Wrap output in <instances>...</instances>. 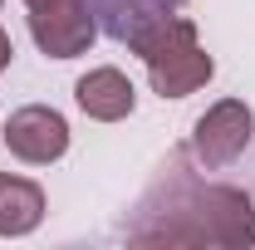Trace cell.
I'll use <instances>...</instances> for the list:
<instances>
[{"mask_svg": "<svg viewBox=\"0 0 255 250\" xmlns=\"http://www.w3.org/2000/svg\"><path fill=\"white\" fill-rule=\"evenodd\" d=\"M132 246H255V201L241 187L201 182L187 152L167 157L157 182L137 196L132 216L123 221Z\"/></svg>", "mask_w": 255, "mask_h": 250, "instance_id": "6da1fadb", "label": "cell"}, {"mask_svg": "<svg viewBox=\"0 0 255 250\" xmlns=\"http://www.w3.org/2000/svg\"><path fill=\"white\" fill-rule=\"evenodd\" d=\"M132 54L147 64V79H152V94L157 98H187L201 84H211L216 59L196 44V25L187 15H172L132 44Z\"/></svg>", "mask_w": 255, "mask_h": 250, "instance_id": "7a4b0ae2", "label": "cell"}, {"mask_svg": "<svg viewBox=\"0 0 255 250\" xmlns=\"http://www.w3.org/2000/svg\"><path fill=\"white\" fill-rule=\"evenodd\" d=\"M255 137V113L246 98H221V103H211L196 127H191V162L196 167H206V172H216V167H231L236 157L251 147Z\"/></svg>", "mask_w": 255, "mask_h": 250, "instance_id": "3957f363", "label": "cell"}, {"mask_svg": "<svg viewBox=\"0 0 255 250\" xmlns=\"http://www.w3.org/2000/svg\"><path fill=\"white\" fill-rule=\"evenodd\" d=\"M30 34L39 44V54H49V59H79L94 44L98 20L84 0H44V5L30 10Z\"/></svg>", "mask_w": 255, "mask_h": 250, "instance_id": "277c9868", "label": "cell"}, {"mask_svg": "<svg viewBox=\"0 0 255 250\" xmlns=\"http://www.w3.org/2000/svg\"><path fill=\"white\" fill-rule=\"evenodd\" d=\"M0 142L10 147V157L30 162V167H49L69 152V123H64L59 108H44V103H30V108H15L5 127H0Z\"/></svg>", "mask_w": 255, "mask_h": 250, "instance_id": "5b68a950", "label": "cell"}, {"mask_svg": "<svg viewBox=\"0 0 255 250\" xmlns=\"http://www.w3.org/2000/svg\"><path fill=\"white\" fill-rule=\"evenodd\" d=\"M84 5L94 10L98 30L108 34V39H118V44L132 49L152 25L172 20V15H182L187 0H84Z\"/></svg>", "mask_w": 255, "mask_h": 250, "instance_id": "8992f818", "label": "cell"}, {"mask_svg": "<svg viewBox=\"0 0 255 250\" xmlns=\"http://www.w3.org/2000/svg\"><path fill=\"white\" fill-rule=\"evenodd\" d=\"M74 103L94 118V123H123L128 113L137 108V89L123 69L103 64V69H89L79 84H74Z\"/></svg>", "mask_w": 255, "mask_h": 250, "instance_id": "52a82bcc", "label": "cell"}, {"mask_svg": "<svg viewBox=\"0 0 255 250\" xmlns=\"http://www.w3.org/2000/svg\"><path fill=\"white\" fill-rule=\"evenodd\" d=\"M44 221V187L30 177L0 172V236H30Z\"/></svg>", "mask_w": 255, "mask_h": 250, "instance_id": "ba28073f", "label": "cell"}, {"mask_svg": "<svg viewBox=\"0 0 255 250\" xmlns=\"http://www.w3.org/2000/svg\"><path fill=\"white\" fill-rule=\"evenodd\" d=\"M10 59H15V44H10V34L0 30V74L10 69Z\"/></svg>", "mask_w": 255, "mask_h": 250, "instance_id": "9c48e42d", "label": "cell"}, {"mask_svg": "<svg viewBox=\"0 0 255 250\" xmlns=\"http://www.w3.org/2000/svg\"><path fill=\"white\" fill-rule=\"evenodd\" d=\"M25 5H30V10H34V5H44V0H25Z\"/></svg>", "mask_w": 255, "mask_h": 250, "instance_id": "30bf717a", "label": "cell"}, {"mask_svg": "<svg viewBox=\"0 0 255 250\" xmlns=\"http://www.w3.org/2000/svg\"><path fill=\"white\" fill-rule=\"evenodd\" d=\"M0 5H5V0H0Z\"/></svg>", "mask_w": 255, "mask_h": 250, "instance_id": "8fae6325", "label": "cell"}]
</instances>
